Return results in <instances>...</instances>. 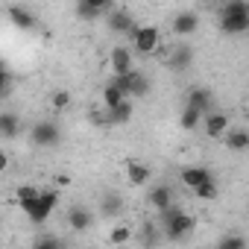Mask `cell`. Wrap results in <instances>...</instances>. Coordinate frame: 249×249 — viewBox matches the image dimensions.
I'll return each mask as SVG.
<instances>
[{
    "mask_svg": "<svg viewBox=\"0 0 249 249\" xmlns=\"http://www.w3.org/2000/svg\"><path fill=\"white\" fill-rule=\"evenodd\" d=\"M147 94H150V76L135 68L132 71V79H129V100L132 97H147Z\"/></svg>",
    "mask_w": 249,
    "mask_h": 249,
    "instance_id": "obj_21",
    "label": "cell"
},
{
    "mask_svg": "<svg viewBox=\"0 0 249 249\" xmlns=\"http://www.w3.org/2000/svg\"><path fill=\"white\" fill-rule=\"evenodd\" d=\"M223 138H226V147L234 150V153H246L249 150V132L246 129H229Z\"/></svg>",
    "mask_w": 249,
    "mask_h": 249,
    "instance_id": "obj_20",
    "label": "cell"
},
{
    "mask_svg": "<svg viewBox=\"0 0 249 249\" xmlns=\"http://www.w3.org/2000/svg\"><path fill=\"white\" fill-rule=\"evenodd\" d=\"M100 211H103L106 217H117V214L123 211V199H120V194H106L103 202H100Z\"/></svg>",
    "mask_w": 249,
    "mask_h": 249,
    "instance_id": "obj_25",
    "label": "cell"
},
{
    "mask_svg": "<svg viewBox=\"0 0 249 249\" xmlns=\"http://www.w3.org/2000/svg\"><path fill=\"white\" fill-rule=\"evenodd\" d=\"M59 199H62V196H59V191H41L36 199L24 202V205H21V211H24V217H27L30 223L41 226V223H47V220L53 217V211H56Z\"/></svg>",
    "mask_w": 249,
    "mask_h": 249,
    "instance_id": "obj_3",
    "label": "cell"
},
{
    "mask_svg": "<svg viewBox=\"0 0 249 249\" xmlns=\"http://www.w3.org/2000/svg\"><path fill=\"white\" fill-rule=\"evenodd\" d=\"M106 24H108V30L117 33V36H132L135 27H138L135 15H132L129 9H120V6H114V9L106 15Z\"/></svg>",
    "mask_w": 249,
    "mask_h": 249,
    "instance_id": "obj_7",
    "label": "cell"
},
{
    "mask_svg": "<svg viewBox=\"0 0 249 249\" xmlns=\"http://www.w3.org/2000/svg\"><path fill=\"white\" fill-rule=\"evenodd\" d=\"M38 194H41V188H36V185H18V188H15V199H18V205L36 199Z\"/></svg>",
    "mask_w": 249,
    "mask_h": 249,
    "instance_id": "obj_28",
    "label": "cell"
},
{
    "mask_svg": "<svg viewBox=\"0 0 249 249\" xmlns=\"http://www.w3.org/2000/svg\"><path fill=\"white\" fill-rule=\"evenodd\" d=\"M94 226V211L85 205H71L68 208V229L71 231H88Z\"/></svg>",
    "mask_w": 249,
    "mask_h": 249,
    "instance_id": "obj_12",
    "label": "cell"
},
{
    "mask_svg": "<svg viewBox=\"0 0 249 249\" xmlns=\"http://www.w3.org/2000/svg\"><path fill=\"white\" fill-rule=\"evenodd\" d=\"M179 179L185 188H191L199 199H214L217 196V182H214V173L208 167H182L179 170Z\"/></svg>",
    "mask_w": 249,
    "mask_h": 249,
    "instance_id": "obj_2",
    "label": "cell"
},
{
    "mask_svg": "<svg viewBox=\"0 0 249 249\" xmlns=\"http://www.w3.org/2000/svg\"><path fill=\"white\" fill-rule=\"evenodd\" d=\"M108 71H111V76H123V73L135 71V56H132V50H129V47H114V50L108 53Z\"/></svg>",
    "mask_w": 249,
    "mask_h": 249,
    "instance_id": "obj_9",
    "label": "cell"
},
{
    "mask_svg": "<svg viewBox=\"0 0 249 249\" xmlns=\"http://www.w3.org/2000/svg\"><path fill=\"white\" fill-rule=\"evenodd\" d=\"M111 9H114L111 0H79V3L73 6L76 18H82V21H97V18H106Z\"/></svg>",
    "mask_w": 249,
    "mask_h": 249,
    "instance_id": "obj_8",
    "label": "cell"
},
{
    "mask_svg": "<svg viewBox=\"0 0 249 249\" xmlns=\"http://www.w3.org/2000/svg\"><path fill=\"white\" fill-rule=\"evenodd\" d=\"M188 108H196L202 117L208 114V111H214L211 106H214V97H211V91L208 88H191L188 91V103H185Z\"/></svg>",
    "mask_w": 249,
    "mask_h": 249,
    "instance_id": "obj_14",
    "label": "cell"
},
{
    "mask_svg": "<svg viewBox=\"0 0 249 249\" xmlns=\"http://www.w3.org/2000/svg\"><path fill=\"white\" fill-rule=\"evenodd\" d=\"M194 226H196V220H194L188 211H182V214H176L167 226H161V240L179 243V240H185V237L194 231Z\"/></svg>",
    "mask_w": 249,
    "mask_h": 249,
    "instance_id": "obj_6",
    "label": "cell"
},
{
    "mask_svg": "<svg viewBox=\"0 0 249 249\" xmlns=\"http://www.w3.org/2000/svg\"><path fill=\"white\" fill-rule=\"evenodd\" d=\"M6 18H9L18 30H36V27H38V18H36L27 6H9V9H6Z\"/></svg>",
    "mask_w": 249,
    "mask_h": 249,
    "instance_id": "obj_16",
    "label": "cell"
},
{
    "mask_svg": "<svg viewBox=\"0 0 249 249\" xmlns=\"http://www.w3.org/2000/svg\"><path fill=\"white\" fill-rule=\"evenodd\" d=\"M138 240H141V246H144V249H156V246L161 243V234H159V226H156L153 220H147V223L141 226V234H138Z\"/></svg>",
    "mask_w": 249,
    "mask_h": 249,
    "instance_id": "obj_22",
    "label": "cell"
},
{
    "mask_svg": "<svg viewBox=\"0 0 249 249\" xmlns=\"http://www.w3.org/2000/svg\"><path fill=\"white\" fill-rule=\"evenodd\" d=\"M9 85H12V82H0V100H3V97L9 94Z\"/></svg>",
    "mask_w": 249,
    "mask_h": 249,
    "instance_id": "obj_34",
    "label": "cell"
},
{
    "mask_svg": "<svg viewBox=\"0 0 249 249\" xmlns=\"http://www.w3.org/2000/svg\"><path fill=\"white\" fill-rule=\"evenodd\" d=\"M30 138H33L36 147L53 150V147L62 144V129H59V123H56V120H38V123H33Z\"/></svg>",
    "mask_w": 249,
    "mask_h": 249,
    "instance_id": "obj_5",
    "label": "cell"
},
{
    "mask_svg": "<svg viewBox=\"0 0 249 249\" xmlns=\"http://www.w3.org/2000/svg\"><path fill=\"white\" fill-rule=\"evenodd\" d=\"M91 123H94V126H111V123H108V111L106 108H91Z\"/></svg>",
    "mask_w": 249,
    "mask_h": 249,
    "instance_id": "obj_31",
    "label": "cell"
},
{
    "mask_svg": "<svg viewBox=\"0 0 249 249\" xmlns=\"http://www.w3.org/2000/svg\"><path fill=\"white\" fill-rule=\"evenodd\" d=\"M199 126L205 129L208 138H223V135L229 132V114H226V111H208V114L202 117Z\"/></svg>",
    "mask_w": 249,
    "mask_h": 249,
    "instance_id": "obj_11",
    "label": "cell"
},
{
    "mask_svg": "<svg viewBox=\"0 0 249 249\" xmlns=\"http://www.w3.org/2000/svg\"><path fill=\"white\" fill-rule=\"evenodd\" d=\"M150 176H153V170H150L144 161H129V164H126V179H129L135 188H138V185H147Z\"/></svg>",
    "mask_w": 249,
    "mask_h": 249,
    "instance_id": "obj_19",
    "label": "cell"
},
{
    "mask_svg": "<svg viewBox=\"0 0 249 249\" xmlns=\"http://www.w3.org/2000/svg\"><path fill=\"white\" fill-rule=\"evenodd\" d=\"M214 249H217V246H214Z\"/></svg>",
    "mask_w": 249,
    "mask_h": 249,
    "instance_id": "obj_35",
    "label": "cell"
},
{
    "mask_svg": "<svg viewBox=\"0 0 249 249\" xmlns=\"http://www.w3.org/2000/svg\"><path fill=\"white\" fill-rule=\"evenodd\" d=\"M50 106H53L56 111L68 108V106H71V91H65V88H62V91H53V94H50Z\"/></svg>",
    "mask_w": 249,
    "mask_h": 249,
    "instance_id": "obj_29",
    "label": "cell"
},
{
    "mask_svg": "<svg viewBox=\"0 0 249 249\" xmlns=\"http://www.w3.org/2000/svg\"><path fill=\"white\" fill-rule=\"evenodd\" d=\"M199 123H202V114H199L196 108H188V106H185V111L179 114V126H182L185 132H194V129H199Z\"/></svg>",
    "mask_w": 249,
    "mask_h": 249,
    "instance_id": "obj_23",
    "label": "cell"
},
{
    "mask_svg": "<svg viewBox=\"0 0 249 249\" xmlns=\"http://www.w3.org/2000/svg\"><path fill=\"white\" fill-rule=\"evenodd\" d=\"M220 30L226 36H243L249 30V3L246 0H229L220 9Z\"/></svg>",
    "mask_w": 249,
    "mask_h": 249,
    "instance_id": "obj_1",
    "label": "cell"
},
{
    "mask_svg": "<svg viewBox=\"0 0 249 249\" xmlns=\"http://www.w3.org/2000/svg\"><path fill=\"white\" fill-rule=\"evenodd\" d=\"M21 135V117L15 111H0V138H18Z\"/></svg>",
    "mask_w": 249,
    "mask_h": 249,
    "instance_id": "obj_17",
    "label": "cell"
},
{
    "mask_svg": "<svg viewBox=\"0 0 249 249\" xmlns=\"http://www.w3.org/2000/svg\"><path fill=\"white\" fill-rule=\"evenodd\" d=\"M132 111H135L132 100H123V103H117V106L108 111V123H111V126H123V123L132 120Z\"/></svg>",
    "mask_w": 249,
    "mask_h": 249,
    "instance_id": "obj_18",
    "label": "cell"
},
{
    "mask_svg": "<svg viewBox=\"0 0 249 249\" xmlns=\"http://www.w3.org/2000/svg\"><path fill=\"white\" fill-rule=\"evenodd\" d=\"M129 38H132V56L135 53L138 56H153V53L161 50V33L153 24H138Z\"/></svg>",
    "mask_w": 249,
    "mask_h": 249,
    "instance_id": "obj_4",
    "label": "cell"
},
{
    "mask_svg": "<svg viewBox=\"0 0 249 249\" xmlns=\"http://www.w3.org/2000/svg\"><path fill=\"white\" fill-rule=\"evenodd\" d=\"M123 100H126V97H123L111 82H106V88H103V108H106V111H111V108H114L117 103H123Z\"/></svg>",
    "mask_w": 249,
    "mask_h": 249,
    "instance_id": "obj_26",
    "label": "cell"
},
{
    "mask_svg": "<svg viewBox=\"0 0 249 249\" xmlns=\"http://www.w3.org/2000/svg\"><path fill=\"white\" fill-rule=\"evenodd\" d=\"M150 205L161 214V211H167L170 205H176V199H173V188L170 185H156V188H150Z\"/></svg>",
    "mask_w": 249,
    "mask_h": 249,
    "instance_id": "obj_15",
    "label": "cell"
},
{
    "mask_svg": "<svg viewBox=\"0 0 249 249\" xmlns=\"http://www.w3.org/2000/svg\"><path fill=\"white\" fill-rule=\"evenodd\" d=\"M6 167H9V156H6V153H3V150H0V173H3V170H6Z\"/></svg>",
    "mask_w": 249,
    "mask_h": 249,
    "instance_id": "obj_33",
    "label": "cell"
},
{
    "mask_svg": "<svg viewBox=\"0 0 249 249\" xmlns=\"http://www.w3.org/2000/svg\"><path fill=\"white\" fill-rule=\"evenodd\" d=\"M167 65H170V71H188V68L194 65V50H191V44H176V47H170Z\"/></svg>",
    "mask_w": 249,
    "mask_h": 249,
    "instance_id": "obj_13",
    "label": "cell"
},
{
    "mask_svg": "<svg viewBox=\"0 0 249 249\" xmlns=\"http://www.w3.org/2000/svg\"><path fill=\"white\" fill-rule=\"evenodd\" d=\"M132 237H135L132 226H123V223H120V226H114V229L108 231V243H111V246H123V243H129Z\"/></svg>",
    "mask_w": 249,
    "mask_h": 249,
    "instance_id": "obj_24",
    "label": "cell"
},
{
    "mask_svg": "<svg viewBox=\"0 0 249 249\" xmlns=\"http://www.w3.org/2000/svg\"><path fill=\"white\" fill-rule=\"evenodd\" d=\"M217 249H246V237L243 234H223L220 237V243H217Z\"/></svg>",
    "mask_w": 249,
    "mask_h": 249,
    "instance_id": "obj_27",
    "label": "cell"
},
{
    "mask_svg": "<svg viewBox=\"0 0 249 249\" xmlns=\"http://www.w3.org/2000/svg\"><path fill=\"white\" fill-rule=\"evenodd\" d=\"M196 30H199V15H196L194 9L179 12V15H173V21H170V33H173L176 38H182V36H194Z\"/></svg>",
    "mask_w": 249,
    "mask_h": 249,
    "instance_id": "obj_10",
    "label": "cell"
},
{
    "mask_svg": "<svg viewBox=\"0 0 249 249\" xmlns=\"http://www.w3.org/2000/svg\"><path fill=\"white\" fill-rule=\"evenodd\" d=\"M30 249H65V243H62L59 237H41V240H36Z\"/></svg>",
    "mask_w": 249,
    "mask_h": 249,
    "instance_id": "obj_30",
    "label": "cell"
},
{
    "mask_svg": "<svg viewBox=\"0 0 249 249\" xmlns=\"http://www.w3.org/2000/svg\"><path fill=\"white\" fill-rule=\"evenodd\" d=\"M176 214H182V208H179V205H170L167 211H161V214H159V226H167Z\"/></svg>",
    "mask_w": 249,
    "mask_h": 249,
    "instance_id": "obj_32",
    "label": "cell"
}]
</instances>
